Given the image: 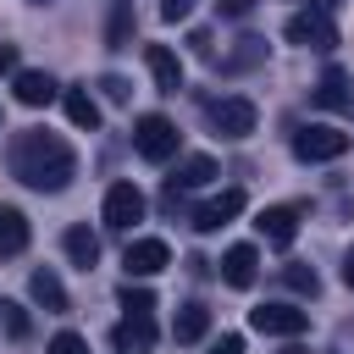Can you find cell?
Listing matches in <instances>:
<instances>
[{
    "instance_id": "obj_1",
    "label": "cell",
    "mask_w": 354,
    "mask_h": 354,
    "mask_svg": "<svg viewBox=\"0 0 354 354\" xmlns=\"http://www.w3.org/2000/svg\"><path fill=\"white\" fill-rule=\"evenodd\" d=\"M6 166H11V177H17L22 188H33V194H61V188H72V177H77L72 144L55 138V133H44V127L11 133Z\"/></svg>"
},
{
    "instance_id": "obj_2",
    "label": "cell",
    "mask_w": 354,
    "mask_h": 354,
    "mask_svg": "<svg viewBox=\"0 0 354 354\" xmlns=\"http://www.w3.org/2000/svg\"><path fill=\"white\" fill-rule=\"evenodd\" d=\"M205 116H210V127H216L221 138H249V133H254V122H260V111H254L243 94L210 100V105H205Z\"/></svg>"
},
{
    "instance_id": "obj_3",
    "label": "cell",
    "mask_w": 354,
    "mask_h": 354,
    "mask_svg": "<svg viewBox=\"0 0 354 354\" xmlns=\"http://www.w3.org/2000/svg\"><path fill=\"white\" fill-rule=\"evenodd\" d=\"M177 138H183V133H177L166 116H155V111L138 116V127H133V149H138L144 160H171V155H177Z\"/></svg>"
},
{
    "instance_id": "obj_4",
    "label": "cell",
    "mask_w": 354,
    "mask_h": 354,
    "mask_svg": "<svg viewBox=\"0 0 354 354\" xmlns=\"http://www.w3.org/2000/svg\"><path fill=\"white\" fill-rule=\"evenodd\" d=\"M343 149H348V133H337V127H326V122H310V127L293 133V155H299V160H337Z\"/></svg>"
},
{
    "instance_id": "obj_5",
    "label": "cell",
    "mask_w": 354,
    "mask_h": 354,
    "mask_svg": "<svg viewBox=\"0 0 354 354\" xmlns=\"http://www.w3.org/2000/svg\"><path fill=\"white\" fill-rule=\"evenodd\" d=\"M282 33H288V44H304V50H332L337 44V28H332L326 11H293Z\"/></svg>"
},
{
    "instance_id": "obj_6",
    "label": "cell",
    "mask_w": 354,
    "mask_h": 354,
    "mask_svg": "<svg viewBox=\"0 0 354 354\" xmlns=\"http://www.w3.org/2000/svg\"><path fill=\"white\" fill-rule=\"evenodd\" d=\"M249 326L266 332V337H299V332L310 326V315L293 310V304H254V310H249Z\"/></svg>"
},
{
    "instance_id": "obj_7",
    "label": "cell",
    "mask_w": 354,
    "mask_h": 354,
    "mask_svg": "<svg viewBox=\"0 0 354 354\" xmlns=\"http://www.w3.org/2000/svg\"><path fill=\"white\" fill-rule=\"evenodd\" d=\"M133 221H144V194L133 183H111L105 188V227L111 232H127Z\"/></svg>"
},
{
    "instance_id": "obj_8",
    "label": "cell",
    "mask_w": 354,
    "mask_h": 354,
    "mask_svg": "<svg viewBox=\"0 0 354 354\" xmlns=\"http://www.w3.org/2000/svg\"><path fill=\"white\" fill-rule=\"evenodd\" d=\"M111 348L116 354H149L155 348V315H122L111 326Z\"/></svg>"
},
{
    "instance_id": "obj_9",
    "label": "cell",
    "mask_w": 354,
    "mask_h": 354,
    "mask_svg": "<svg viewBox=\"0 0 354 354\" xmlns=\"http://www.w3.org/2000/svg\"><path fill=\"white\" fill-rule=\"evenodd\" d=\"M122 266H127V277H155V271L171 266V249L160 238H133L127 254H122Z\"/></svg>"
},
{
    "instance_id": "obj_10",
    "label": "cell",
    "mask_w": 354,
    "mask_h": 354,
    "mask_svg": "<svg viewBox=\"0 0 354 354\" xmlns=\"http://www.w3.org/2000/svg\"><path fill=\"white\" fill-rule=\"evenodd\" d=\"M254 227H260V238H266L271 249H288V243L299 238V210H293V205H271V210L254 216Z\"/></svg>"
},
{
    "instance_id": "obj_11",
    "label": "cell",
    "mask_w": 354,
    "mask_h": 354,
    "mask_svg": "<svg viewBox=\"0 0 354 354\" xmlns=\"http://www.w3.org/2000/svg\"><path fill=\"white\" fill-rule=\"evenodd\" d=\"M238 210H243V194H238V188H227V194H216V199H205V205L194 210V232H221Z\"/></svg>"
},
{
    "instance_id": "obj_12",
    "label": "cell",
    "mask_w": 354,
    "mask_h": 354,
    "mask_svg": "<svg viewBox=\"0 0 354 354\" xmlns=\"http://www.w3.org/2000/svg\"><path fill=\"white\" fill-rule=\"evenodd\" d=\"M254 277H260L254 243H232V249L221 254V282H227V288H254Z\"/></svg>"
},
{
    "instance_id": "obj_13",
    "label": "cell",
    "mask_w": 354,
    "mask_h": 354,
    "mask_svg": "<svg viewBox=\"0 0 354 354\" xmlns=\"http://www.w3.org/2000/svg\"><path fill=\"white\" fill-rule=\"evenodd\" d=\"M144 66H149V77H155L160 94H177V88H183V61H177L166 44H144Z\"/></svg>"
},
{
    "instance_id": "obj_14",
    "label": "cell",
    "mask_w": 354,
    "mask_h": 354,
    "mask_svg": "<svg viewBox=\"0 0 354 354\" xmlns=\"http://www.w3.org/2000/svg\"><path fill=\"white\" fill-rule=\"evenodd\" d=\"M11 88H17V105H28V111H39V105H50V100L61 94V83H55L50 72H17Z\"/></svg>"
},
{
    "instance_id": "obj_15",
    "label": "cell",
    "mask_w": 354,
    "mask_h": 354,
    "mask_svg": "<svg viewBox=\"0 0 354 354\" xmlns=\"http://www.w3.org/2000/svg\"><path fill=\"white\" fill-rule=\"evenodd\" d=\"M61 105H66V122H72V127H83V133H94V127H100V105H94L88 83L61 88Z\"/></svg>"
},
{
    "instance_id": "obj_16",
    "label": "cell",
    "mask_w": 354,
    "mask_h": 354,
    "mask_svg": "<svg viewBox=\"0 0 354 354\" xmlns=\"http://www.w3.org/2000/svg\"><path fill=\"white\" fill-rule=\"evenodd\" d=\"M210 177H216V160H210V155H183V160H177V171L166 177V194H183V188H205Z\"/></svg>"
},
{
    "instance_id": "obj_17",
    "label": "cell",
    "mask_w": 354,
    "mask_h": 354,
    "mask_svg": "<svg viewBox=\"0 0 354 354\" xmlns=\"http://www.w3.org/2000/svg\"><path fill=\"white\" fill-rule=\"evenodd\" d=\"M28 293H33V304H44L50 315H66L72 304H66V288H61V277L50 271V266H39L33 277H28Z\"/></svg>"
},
{
    "instance_id": "obj_18",
    "label": "cell",
    "mask_w": 354,
    "mask_h": 354,
    "mask_svg": "<svg viewBox=\"0 0 354 354\" xmlns=\"http://www.w3.org/2000/svg\"><path fill=\"white\" fill-rule=\"evenodd\" d=\"M61 249H66V260H72L77 271H94V260H100V238H94L88 227H66Z\"/></svg>"
},
{
    "instance_id": "obj_19",
    "label": "cell",
    "mask_w": 354,
    "mask_h": 354,
    "mask_svg": "<svg viewBox=\"0 0 354 354\" xmlns=\"http://www.w3.org/2000/svg\"><path fill=\"white\" fill-rule=\"evenodd\" d=\"M315 105H326V111H354V88H348V72H326L321 83H315Z\"/></svg>"
},
{
    "instance_id": "obj_20",
    "label": "cell",
    "mask_w": 354,
    "mask_h": 354,
    "mask_svg": "<svg viewBox=\"0 0 354 354\" xmlns=\"http://www.w3.org/2000/svg\"><path fill=\"white\" fill-rule=\"evenodd\" d=\"M205 332H210V310H205V304H183L177 321H171V337H177V343H199Z\"/></svg>"
},
{
    "instance_id": "obj_21",
    "label": "cell",
    "mask_w": 354,
    "mask_h": 354,
    "mask_svg": "<svg viewBox=\"0 0 354 354\" xmlns=\"http://www.w3.org/2000/svg\"><path fill=\"white\" fill-rule=\"evenodd\" d=\"M28 249V216L0 205V254H22Z\"/></svg>"
},
{
    "instance_id": "obj_22",
    "label": "cell",
    "mask_w": 354,
    "mask_h": 354,
    "mask_svg": "<svg viewBox=\"0 0 354 354\" xmlns=\"http://www.w3.org/2000/svg\"><path fill=\"white\" fill-rule=\"evenodd\" d=\"M105 44H111V50H127V44H133V0H116V6H111Z\"/></svg>"
},
{
    "instance_id": "obj_23",
    "label": "cell",
    "mask_w": 354,
    "mask_h": 354,
    "mask_svg": "<svg viewBox=\"0 0 354 354\" xmlns=\"http://www.w3.org/2000/svg\"><path fill=\"white\" fill-rule=\"evenodd\" d=\"M116 304H122V315H155V293H149V288H133V277L122 282Z\"/></svg>"
},
{
    "instance_id": "obj_24",
    "label": "cell",
    "mask_w": 354,
    "mask_h": 354,
    "mask_svg": "<svg viewBox=\"0 0 354 354\" xmlns=\"http://www.w3.org/2000/svg\"><path fill=\"white\" fill-rule=\"evenodd\" d=\"M282 282H288L293 293H304V299H315V293H321V277H315V266H282Z\"/></svg>"
},
{
    "instance_id": "obj_25",
    "label": "cell",
    "mask_w": 354,
    "mask_h": 354,
    "mask_svg": "<svg viewBox=\"0 0 354 354\" xmlns=\"http://www.w3.org/2000/svg\"><path fill=\"white\" fill-rule=\"evenodd\" d=\"M0 321H6V332H11V337H28V310H22V304L0 299Z\"/></svg>"
},
{
    "instance_id": "obj_26",
    "label": "cell",
    "mask_w": 354,
    "mask_h": 354,
    "mask_svg": "<svg viewBox=\"0 0 354 354\" xmlns=\"http://www.w3.org/2000/svg\"><path fill=\"white\" fill-rule=\"evenodd\" d=\"M50 354H88V343H83L77 332H55V337H50Z\"/></svg>"
},
{
    "instance_id": "obj_27",
    "label": "cell",
    "mask_w": 354,
    "mask_h": 354,
    "mask_svg": "<svg viewBox=\"0 0 354 354\" xmlns=\"http://www.w3.org/2000/svg\"><path fill=\"white\" fill-rule=\"evenodd\" d=\"M188 11H194V0H160V17H166V22H183Z\"/></svg>"
},
{
    "instance_id": "obj_28",
    "label": "cell",
    "mask_w": 354,
    "mask_h": 354,
    "mask_svg": "<svg viewBox=\"0 0 354 354\" xmlns=\"http://www.w3.org/2000/svg\"><path fill=\"white\" fill-rule=\"evenodd\" d=\"M100 88H105V100H111V105H122V100H127V83H122V77H100Z\"/></svg>"
},
{
    "instance_id": "obj_29",
    "label": "cell",
    "mask_w": 354,
    "mask_h": 354,
    "mask_svg": "<svg viewBox=\"0 0 354 354\" xmlns=\"http://www.w3.org/2000/svg\"><path fill=\"white\" fill-rule=\"evenodd\" d=\"M216 11H221V17H249L254 0H216Z\"/></svg>"
},
{
    "instance_id": "obj_30",
    "label": "cell",
    "mask_w": 354,
    "mask_h": 354,
    "mask_svg": "<svg viewBox=\"0 0 354 354\" xmlns=\"http://www.w3.org/2000/svg\"><path fill=\"white\" fill-rule=\"evenodd\" d=\"M210 354H243V337H238V332H227V337H216V343H210Z\"/></svg>"
},
{
    "instance_id": "obj_31",
    "label": "cell",
    "mask_w": 354,
    "mask_h": 354,
    "mask_svg": "<svg viewBox=\"0 0 354 354\" xmlns=\"http://www.w3.org/2000/svg\"><path fill=\"white\" fill-rule=\"evenodd\" d=\"M17 72V44H0V77Z\"/></svg>"
},
{
    "instance_id": "obj_32",
    "label": "cell",
    "mask_w": 354,
    "mask_h": 354,
    "mask_svg": "<svg viewBox=\"0 0 354 354\" xmlns=\"http://www.w3.org/2000/svg\"><path fill=\"white\" fill-rule=\"evenodd\" d=\"M343 282H348V288H354V249H348V254H343Z\"/></svg>"
},
{
    "instance_id": "obj_33",
    "label": "cell",
    "mask_w": 354,
    "mask_h": 354,
    "mask_svg": "<svg viewBox=\"0 0 354 354\" xmlns=\"http://www.w3.org/2000/svg\"><path fill=\"white\" fill-rule=\"evenodd\" d=\"M304 6H310V11H332L337 0H304Z\"/></svg>"
},
{
    "instance_id": "obj_34",
    "label": "cell",
    "mask_w": 354,
    "mask_h": 354,
    "mask_svg": "<svg viewBox=\"0 0 354 354\" xmlns=\"http://www.w3.org/2000/svg\"><path fill=\"white\" fill-rule=\"evenodd\" d=\"M282 354H304V348H282Z\"/></svg>"
}]
</instances>
